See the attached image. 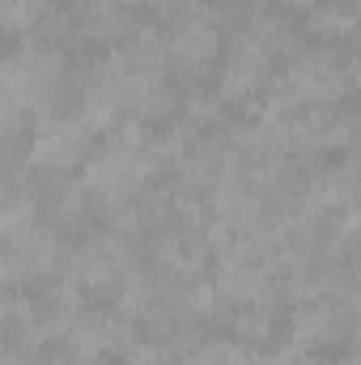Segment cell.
Segmentation results:
<instances>
[{
    "instance_id": "6da1fadb",
    "label": "cell",
    "mask_w": 361,
    "mask_h": 365,
    "mask_svg": "<svg viewBox=\"0 0 361 365\" xmlns=\"http://www.w3.org/2000/svg\"><path fill=\"white\" fill-rule=\"evenodd\" d=\"M77 149H81V128H64V123H60L56 132H43V136L34 140V158H39V162H51V166L73 162Z\"/></svg>"
},
{
    "instance_id": "277c9868",
    "label": "cell",
    "mask_w": 361,
    "mask_h": 365,
    "mask_svg": "<svg viewBox=\"0 0 361 365\" xmlns=\"http://www.w3.org/2000/svg\"><path fill=\"white\" fill-rule=\"evenodd\" d=\"M166 357H158V349H136L132 353V365H162Z\"/></svg>"
},
{
    "instance_id": "7a4b0ae2",
    "label": "cell",
    "mask_w": 361,
    "mask_h": 365,
    "mask_svg": "<svg viewBox=\"0 0 361 365\" xmlns=\"http://www.w3.org/2000/svg\"><path fill=\"white\" fill-rule=\"evenodd\" d=\"M175 56L183 64H204L213 56V30H204V21H191L175 43Z\"/></svg>"
},
{
    "instance_id": "5b68a950",
    "label": "cell",
    "mask_w": 361,
    "mask_h": 365,
    "mask_svg": "<svg viewBox=\"0 0 361 365\" xmlns=\"http://www.w3.org/2000/svg\"><path fill=\"white\" fill-rule=\"evenodd\" d=\"M357 4H361V0H357Z\"/></svg>"
},
{
    "instance_id": "3957f363",
    "label": "cell",
    "mask_w": 361,
    "mask_h": 365,
    "mask_svg": "<svg viewBox=\"0 0 361 365\" xmlns=\"http://www.w3.org/2000/svg\"><path fill=\"white\" fill-rule=\"evenodd\" d=\"M315 26H319V30H345L349 17H345L340 9H323V13H315Z\"/></svg>"
}]
</instances>
